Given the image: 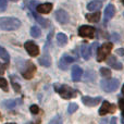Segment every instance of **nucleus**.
Here are the masks:
<instances>
[{
	"mask_svg": "<svg viewBox=\"0 0 124 124\" xmlns=\"http://www.w3.org/2000/svg\"><path fill=\"white\" fill-rule=\"evenodd\" d=\"M21 26V21L15 17H0V30L2 31H15Z\"/></svg>",
	"mask_w": 124,
	"mask_h": 124,
	"instance_id": "nucleus-1",
	"label": "nucleus"
},
{
	"mask_svg": "<svg viewBox=\"0 0 124 124\" xmlns=\"http://www.w3.org/2000/svg\"><path fill=\"white\" fill-rule=\"evenodd\" d=\"M54 89H56V92L64 99L74 98L77 95V90L70 87V86H68V85H58V84H56V85H54Z\"/></svg>",
	"mask_w": 124,
	"mask_h": 124,
	"instance_id": "nucleus-2",
	"label": "nucleus"
},
{
	"mask_svg": "<svg viewBox=\"0 0 124 124\" xmlns=\"http://www.w3.org/2000/svg\"><path fill=\"white\" fill-rule=\"evenodd\" d=\"M20 69H21L22 76L26 79L33 78L35 75V72H36V66H35L31 61H24V65Z\"/></svg>",
	"mask_w": 124,
	"mask_h": 124,
	"instance_id": "nucleus-3",
	"label": "nucleus"
},
{
	"mask_svg": "<svg viewBox=\"0 0 124 124\" xmlns=\"http://www.w3.org/2000/svg\"><path fill=\"white\" fill-rule=\"evenodd\" d=\"M112 47H113L112 43H105L103 45H101L98 48V51H97V61L101 62L106 60L107 57H109L110 52L112 50Z\"/></svg>",
	"mask_w": 124,
	"mask_h": 124,
	"instance_id": "nucleus-4",
	"label": "nucleus"
},
{
	"mask_svg": "<svg viewBox=\"0 0 124 124\" xmlns=\"http://www.w3.org/2000/svg\"><path fill=\"white\" fill-rule=\"evenodd\" d=\"M120 82L116 78H108L100 82V86L106 93H112L118 89Z\"/></svg>",
	"mask_w": 124,
	"mask_h": 124,
	"instance_id": "nucleus-5",
	"label": "nucleus"
},
{
	"mask_svg": "<svg viewBox=\"0 0 124 124\" xmlns=\"http://www.w3.org/2000/svg\"><path fill=\"white\" fill-rule=\"evenodd\" d=\"M78 35L84 38H94L95 36V28L93 26L83 25L78 28Z\"/></svg>",
	"mask_w": 124,
	"mask_h": 124,
	"instance_id": "nucleus-6",
	"label": "nucleus"
},
{
	"mask_svg": "<svg viewBox=\"0 0 124 124\" xmlns=\"http://www.w3.org/2000/svg\"><path fill=\"white\" fill-rule=\"evenodd\" d=\"M24 48L28 52V54L32 57H37L39 54V47L34 41H26L24 44Z\"/></svg>",
	"mask_w": 124,
	"mask_h": 124,
	"instance_id": "nucleus-7",
	"label": "nucleus"
},
{
	"mask_svg": "<svg viewBox=\"0 0 124 124\" xmlns=\"http://www.w3.org/2000/svg\"><path fill=\"white\" fill-rule=\"evenodd\" d=\"M116 105L110 103V102H108V101H103L102 106H101L100 109H99V114H100V116H105V114H107V113H113V112H116Z\"/></svg>",
	"mask_w": 124,
	"mask_h": 124,
	"instance_id": "nucleus-8",
	"label": "nucleus"
},
{
	"mask_svg": "<svg viewBox=\"0 0 124 124\" xmlns=\"http://www.w3.org/2000/svg\"><path fill=\"white\" fill-rule=\"evenodd\" d=\"M102 100V98L101 97H89V96H84L83 98H82V101H83V103L85 106H87V107H95V106H97L100 101Z\"/></svg>",
	"mask_w": 124,
	"mask_h": 124,
	"instance_id": "nucleus-9",
	"label": "nucleus"
},
{
	"mask_svg": "<svg viewBox=\"0 0 124 124\" xmlns=\"http://www.w3.org/2000/svg\"><path fill=\"white\" fill-rule=\"evenodd\" d=\"M48 44L46 45L45 47V50H44V54L43 57H41L40 59L38 60V62L41 64V65L46 66V68H48V66H50V64H51V59H50V56L48 54Z\"/></svg>",
	"mask_w": 124,
	"mask_h": 124,
	"instance_id": "nucleus-10",
	"label": "nucleus"
},
{
	"mask_svg": "<svg viewBox=\"0 0 124 124\" xmlns=\"http://www.w3.org/2000/svg\"><path fill=\"white\" fill-rule=\"evenodd\" d=\"M56 19L60 24H66L69 22V14L64 10H58L56 12Z\"/></svg>",
	"mask_w": 124,
	"mask_h": 124,
	"instance_id": "nucleus-11",
	"label": "nucleus"
},
{
	"mask_svg": "<svg viewBox=\"0 0 124 124\" xmlns=\"http://www.w3.org/2000/svg\"><path fill=\"white\" fill-rule=\"evenodd\" d=\"M52 10V3H49V2H46V3H41L38 4L36 7V11L40 14H47L50 11Z\"/></svg>",
	"mask_w": 124,
	"mask_h": 124,
	"instance_id": "nucleus-12",
	"label": "nucleus"
},
{
	"mask_svg": "<svg viewBox=\"0 0 124 124\" xmlns=\"http://www.w3.org/2000/svg\"><path fill=\"white\" fill-rule=\"evenodd\" d=\"M107 62H108V65H110L114 70H122V63L120 61H118L116 57H114V56L109 57Z\"/></svg>",
	"mask_w": 124,
	"mask_h": 124,
	"instance_id": "nucleus-13",
	"label": "nucleus"
},
{
	"mask_svg": "<svg viewBox=\"0 0 124 124\" xmlns=\"http://www.w3.org/2000/svg\"><path fill=\"white\" fill-rule=\"evenodd\" d=\"M81 54L84 60H89L90 57H92V48H90V46L87 45V44H84L81 48Z\"/></svg>",
	"mask_w": 124,
	"mask_h": 124,
	"instance_id": "nucleus-14",
	"label": "nucleus"
},
{
	"mask_svg": "<svg viewBox=\"0 0 124 124\" xmlns=\"http://www.w3.org/2000/svg\"><path fill=\"white\" fill-rule=\"evenodd\" d=\"M114 13H116V8H114L113 4H108L107 8L105 10V21H109L113 17Z\"/></svg>",
	"mask_w": 124,
	"mask_h": 124,
	"instance_id": "nucleus-15",
	"label": "nucleus"
},
{
	"mask_svg": "<svg viewBox=\"0 0 124 124\" xmlns=\"http://www.w3.org/2000/svg\"><path fill=\"white\" fill-rule=\"evenodd\" d=\"M82 74H83V70L78 65H74L72 68V79L74 82L79 81L82 77Z\"/></svg>",
	"mask_w": 124,
	"mask_h": 124,
	"instance_id": "nucleus-16",
	"label": "nucleus"
},
{
	"mask_svg": "<svg viewBox=\"0 0 124 124\" xmlns=\"http://www.w3.org/2000/svg\"><path fill=\"white\" fill-rule=\"evenodd\" d=\"M102 7V2L99 1V0H94V1L89 2L87 4V9L89 11H96V10H99V9Z\"/></svg>",
	"mask_w": 124,
	"mask_h": 124,
	"instance_id": "nucleus-17",
	"label": "nucleus"
},
{
	"mask_svg": "<svg viewBox=\"0 0 124 124\" xmlns=\"http://www.w3.org/2000/svg\"><path fill=\"white\" fill-rule=\"evenodd\" d=\"M21 102H22L21 99H10V100L3 101V106L4 107H7L8 109H12V108H14L15 106L20 105Z\"/></svg>",
	"mask_w": 124,
	"mask_h": 124,
	"instance_id": "nucleus-18",
	"label": "nucleus"
},
{
	"mask_svg": "<svg viewBox=\"0 0 124 124\" xmlns=\"http://www.w3.org/2000/svg\"><path fill=\"white\" fill-rule=\"evenodd\" d=\"M86 19L92 23H97L100 20V12L98 11V12L95 13H88V14H86Z\"/></svg>",
	"mask_w": 124,
	"mask_h": 124,
	"instance_id": "nucleus-19",
	"label": "nucleus"
},
{
	"mask_svg": "<svg viewBox=\"0 0 124 124\" xmlns=\"http://www.w3.org/2000/svg\"><path fill=\"white\" fill-rule=\"evenodd\" d=\"M57 41H58L59 46H64L66 43H68V36L63 33H59L57 35Z\"/></svg>",
	"mask_w": 124,
	"mask_h": 124,
	"instance_id": "nucleus-20",
	"label": "nucleus"
},
{
	"mask_svg": "<svg viewBox=\"0 0 124 124\" xmlns=\"http://www.w3.org/2000/svg\"><path fill=\"white\" fill-rule=\"evenodd\" d=\"M0 58H1L2 60H4L6 62H9V60H10L9 54L7 52V50L4 49L3 47H1V46H0Z\"/></svg>",
	"mask_w": 124,
	"mask_h": 124,
	"instance_id": "nucleus-21",
	"label": "nucleus"
},
{
	"mask_svg": "<svg viewBox=\"0 0 124 124\" xmlns=\"http://www.w3.org/2000/svg\"><path fill=\"white\" fill-rule=\"evenodd\" d=\"M34 16H35V19H36V21L38 22L43 27H47V26L49 25V22H48L46 19H43V17H40L39 15H37V14H34Z\"/></svg>",
	"mask_w": 124,
	"mask_h": 124,
	"instance_id": "nucleus-22",
	"label": "nucleus"
},
{
	"mask_svg": "<svg viewBox=\"0 0 124 124\" xmlns=\"http://www.w3.org/2000/svg\"><path fill=\"white\" fill-rule=\"evenodd\" d=\"M40 34H41V31L39 30V27H37V26H33V27L31 28V35H32L34 38L39 37Z\"/></svg>",
	"mask_w": 124,
	"mask_h": 124,
	"instance_id": "nucleus-23",
	"label": "nucleus"
},
{
	"mask_svg": "<svg viewBox=\"0 0 124 124\" xmlns=\"http://www.w3.org/2000/svg\"><path fill=\"white\" fill-rule=\"evenodd\" d=\"M69 65H70V63L64 59V57H62L60 59V61H59V68H60L61 70H68Z\"/></svg>",
	"mask_w": 124,
	"mask_h": 124,
	"instance_id": "nucleus-24",
	"label": "nucleus"
},
{
	"mask_svg": "<svg viewBox=\"0 0 124 124\" xmlns=\"http://www.w3.org/2000/svg\"><path fill=\"white\" fill-rule=\"evenodd\" d=\"M0 88L4 90V92H8V83H7V79H4L3 77H0Z\"/></svg>",
	"mask_w": 124,
	"mask_h": 124,
	"instance_id": "nucleus-25",
	"label": "nucleus"
},
{
	"mask_svg": "<svg viewBox=\"0 0 124 124\" xmlns=\"http://www.w3.org/2000/svg\"><path fill=\"white\" fill-rule=\"evenodd\" d=\"M100 74H101V76H103V77H109L110 75H111V71L107 68H101L100 69Z\"/></svg>",
	"mask_w": 124,
	"mask_h": 124,
	"instance_id": "nucleus-26",
	"label": "nucleus"
},
{
	"mask_svg": "<svg viewBox=\"0 0 124 124\" xmlns=\"http://www.w3.org/2000/svg\"><path fill=\"white\" fill-rule=\"evenodd\" d=\"M77 109H78V106H77L76 103H70V106H69V108H68V112L70 114H72V113H74Z\"/></svg>",
	"mask_w": 124,
	"mask_h": 124,
	"instance_id": "nucleus-27",
	"label": "nucleus"
},
{
	"mask_svg": "<svg viewBox=\"0 0 124 124\" xmlns=\"http://www.w3.org/2000/svg\"><path fill=\"white\" fill-rule=\"evenodd\" d=\"M48 124H63V123H62V120L60 116H54V119L50 120V122Z\"/></svg>",
	"mask_w": 124,
	"mask_h": 124,
	"instance_id": "nucleus-28",
	"label": "nucleus"
},
{
	"mask_svg": "<svg viewBox=\"0 0 124 124\" xmlns=\"http://www.w3.org/2000/svg\"><path fill=\"white\" fill-rule=\"evenodd\" d=\"M31 112H32L33 114H37L39 112V108H38V106H36V105H33V106H31Z\"/></svg>",
	"mask_w": 124,
	"mask_h": 124,
	"instance_id": "nucleus-29",
	"label": "nucleus"
},
{
	"mask_svg": "<svg viewBox=\"0 0 124 124\" xmlns=\"http://www.w3.org/2000/svg\"><path fill=\"white\" fill-rule=\"evenodd\" d=\"M119 106H120V109L122 110V116H123V123H124V99L121 98L120 100H119Z\"/></svg>",
	"mask_w": 124,
	"mask_h": 124,
	"instance_id": "nucleus-30",
	"label": "nucleus"
},
{
	"mask_svg": "<svg viewBox=\"0 0 124 124\" xmlns=\"http://www.w3.org/2000/svg\"><path fill=\"white\" fill-rule=\"evenodd\" d=\"M12 86H13V89L15 90V93H20V92H21V87H20V85L17 83L12 82Z\"/></svg>",
	"mask_w": 124,
	"mask_h": 124,
	"instance_id": "nucleus-31",
	"label": "nucleus"
},
{
	"mask_svg": "<svg viewBox=\"0 0 124 124\" xmlns=\"http://www.w3.org/2000/svg\"><path fill=\"white\" fill-rule=\"evenodd\" d=\"M7 8V0H0V10L4 11Z\"/></svg>",
	"mask_w": 124,
	"mask_h": 124,
	"instance_id": "nucleus-32",
	"label": "nucleus"
},
{
	"mask_svg": "<svg viewBox=\"0 0 124 124\" xmlns=\"http://www.w3.org/2000/svg\"><path fill=\"white\" fill-rule=\"evenodd\" d=\"M63 57H64V59L69 62V63H72V62L75 61V58H72V57L68 56V54H63Z\"/></svg>",
	"mask_w": 124,
	"mask_h": 124,
	"instance_id": "nucleus-33",
	"label": "nucleus"
},
{
	"mask_svg": "<svg viewBox=\"0 0 124 124\" xmlns=\"http://www.w3.org/2000/svg\"><path fill=\"white\" fill-rule=\"evenodd\" d=\"M6 69H7V63L4 64V63H1V62H0V74H3Z\"/></svg>",
	"mask_w": 124,
	"mask_h": 124,
	"instance_id": "nucleus-34",
	"label": "nucleus"
},
{
	"mask_svg": "<svg viewBox=\"0 0 124 124\" xmlns=\"http://www.w3.org/2000/svg\"><path fill=\"white\" fill-rule=\"evenodd\" d=\"M116 54H121V56H124V49H118L116 50Z\"/></svg>",
	"mask_w": 124,
	"mask_h": 124,
	"instance_id": "nucleus-35",
	"label": "nucleus"
},
{
	"mask_svg": "<svg viewBox=\"0 0 124 124\" xmlns=\"http://www.w3.org/2000/svg\"><path fill=\"white\" fill-rule=\"evenodd\" d=\"M110 124H116V118H112L111 123H110Z\"/></svg>",
	"mask_w": 124,
	"mask_h": 124,
	"instance_id": "nucleus-36",
	"label": "nucleus"
},
{
	"mask_svg": "<svg viewBox=\"0 0 124 124\" xmlns=\"http://www.w3.org/2000/svg\"><path fill=\"white\" fill-rule=\"evenodd\" d=\"M122 94L124 95V85H123V87H122Z\"/></svg>",
	"mask_w": 124,
	"mask_h": 124,
	"instance_id": "nucleus-37",
	"label": "nucleus"
},
{
	"mask_svg": "<svg viewBox=\"0 0 124 124\" xmlns=\"http://www.w3.org/2000/svg\"><path fill=\"white\" fill-rule=\"evenodd\" d=\"M7 124H15V123H7Z\"/></svg>",
	"mask_w": 124,
	"mask_h": 124,
	"instance_id": "nucleus-38",
	"label": "nucleus"
},
{
	"mask_svg": "<svg viewBox=\"0 0 124 124\" xmlns=\"http://www.w3.org/2000/svg\"><path fill=\"white\" fill-rule=\"evenodd\" d=\"M11 1H17V0H11Z\"/></svg>",
	"mask_w": 124,
	"mask_h": 124,
	"instance_id": "nucleus-39",
	"label": "nucleus"
},
{
	"mask_svg": "<svg viewBox=\"0 0 124 124\" xmlns=\"http://www.w3.org/2000/svg\"><path fill=\"white\" fill-rule=\"evenodd\" d=\"M26 124H32V123H26Z\"/></svg>",
	"mask_w": 124,
	"mask_h": 124,
	"instance_id": "nucleus-40",
	"label": "nucleus"
},
{
	"mask_svg": "<svg viewBox=\"0 0 124 124\" xmlns=\"http://www.w3.org/2000/svg\"><path fill=\"white\" fill-rule=\"evenodd\" d=\"M123 2H124V0H123Z\"/></svg>",
	"mask_w": 124,
	"mask_h": 124,
	"instance_id": "nucleus-41",
	"label": "nucleus"
}]
</instances>
